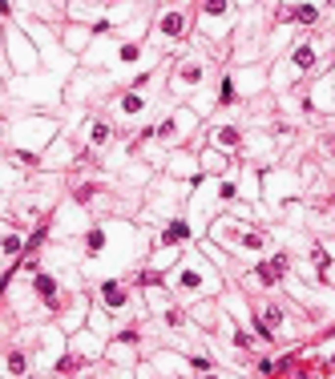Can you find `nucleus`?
Returning <instances> with one entry per match:
<instances>
[{
	"instance_id": "nucleus-1",
	"label": "nucleus",
	"mask_w": 335,
	"mask_h": 379,
	"mask_svg": "<svg viewBox=\"0 0 335 379\" xmlns=\"http://www.w3.org/2000/svg\"><path fill=\"white\" fill-rule=\"evenodd\" d=\"M37 290L41 294H53V278H37Z\"/></svg>"
}]
</instances>
